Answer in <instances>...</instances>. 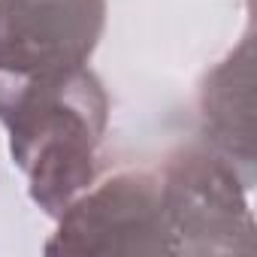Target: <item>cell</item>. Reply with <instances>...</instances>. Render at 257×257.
Here are the masks:
<instances>
[{
	"label": "cell",
	"instance_id": "277c9868",
	"mask_svg": "<svg viewBox=\"0 0 257 257\" xmlns=\"http://www.w3.org/2000/svg\"><path fill=\"white\" fill-rule=\"evenodd\" d=\"M106 25V0H0V70L67 73L88 64Z\"/></svg>",
	"mask_w": 257,
	"mask_h": 257
},
{
	"label": "cell",
	"instance_id": "5b68a950",
	"mask_svg": "<svg viewBox=\"0 0 257 257\" xmlns=\"http://www.w3.org/2000/svg\"><path fill=\"white\" fill-rule=\"evenodd\" d=\"M200 118L209 146L224 155L245 188L254 185V46L251 37L239 43L200 88Z\"/></svg>",
	"mask_w": 257,
	"mask_h": 257
},
{
	"label": "cell",
	"instance_id": "7a4b0ae2",
	"mask_svg": "<svg viewBox=\"0 0 257 257\" xmlns=\"http://www.w3.org/2000/svg\"><path fill=\"white\" fill-rule=\"evenodd\" d=\"M236 167L212 146L179 149L164 170L161 194L173 254H254V218Z\"/></svg>",
	"mask_w": 257,
	"mask_h": 257
},
{
	"label": "cell",
	"instance_id": "6da1fadb",
	"mask_svg": "<svg viewBox=\"0 0 257 257\" xmlns=\"http://www.w3.org/2000/svg\"><path fill=\"white\" fill-rule=\"evenodd\" d=\"M106 121L109 97L88 67L49 76L0 70V124L31 200L49 218L94 185Z\"/></svg>",
	"mask_w": 257,
	"mask_h": 257
},
{
	"label": "cell",
	"instance_id": "3957f363",
	"mask_svg": "<svg viewBox=\"0 0 257 257\" xmlns=\"http://www.w3.org/2000/svg\"><path fill=\"white\" fill-rule=\"evenodd\" d=\"M46 254H173L161 179L143 170L118 173L82 191L61 215Z\"/></svg>",
	"mask_w": 257,
	"mask_h": 257
}]
</instances>
